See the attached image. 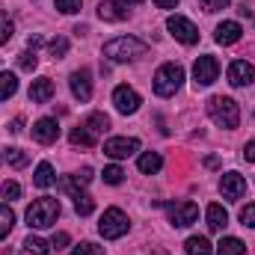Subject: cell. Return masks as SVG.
Wrapping results in <instances>:
<instances>
[{"label": "cell", "mask_w": 255, "mask_h": 255, "mask_svg": "<svg viewBox=\"0 0 255 255\" xmlns=\"http://www.w3.org/2000/svg\"><path fill=\"white\" fill-rule=\"evenodd\" d=\"M208 116L214 119V125L232 130V128H238V122H241V107H238V101L229 98V95H214V98L208 101Z\"/></svg>", "instance_id": "obj_1"}, {"label": "cell", "mask_w": 255, "mask_h": 255, "mask_svg": "<svg viewBox=\"0 0 255 255\" xmlns=\"http://www.w3.org/2000/svg\"><path fill=\"white\" fill-rule=\"evenodd\" d=\"M145 51H148V45L139 42V39H133V36H119V39H110V42L104 45V57L113 60V63L136 60V57H142Z\"/></svg>", "instance_id": "obj_2"}, {"label": "cell", "mask_w": 255, "mask_h": 255, "mask_svg": "<svg viewBox=\"0 0 255 255\" xmlns=\"http://www.w3.org/2000/svg\"><path fill=\"white\" fill-rule=\"evenodd\" d=\"M57 217H60V202L51 196H42L27 208V226L30 229H51L57 223Z\"/></svg>", "instance_id": "obj_3"}, {"label": "cell", "mask_w": 255, "mask_h": 255, "mask_svg": "<svg viewBox=\"0 0 255 255\" xmlns=\"http://www.w3.org/2000/svg\"><path fill=\"white\" fill-rule=\"evenodd\" d=\"M181 83H184V68L178 63H163L154 71V92H157L160 98L175 95V92L181 89Z\"/></svg>", "instance_id": "obj_4"}, {"label": "cell", "mask_w": 255, "mask_h": 255, "mask_svg": "<svg viewBox=\"0 0 255 255\" xmlns=\"http://www.w3.org/2000/svg\"><path fill=\"white\" fill-rule=\"evenodd\" d=\"M128 226H130V223H128V217L119 208H107L104 217H101V223H98V232H101L104 241H116V238L128 235Z\"/></svg>", "instance_id": "obj_5"}, {"label": "cell", "mask_w": 255, "mask_h": 255, "mask_svg": "<svg viewBox=\"0 0 255 255\" xmlns=\"http://www.w3.org/2000/svg\"><path fill=\"white\" fill-rule=\"evenodd\" d=\"M166 214H169V223L175 229H184V226H193L199 220V208L193 202H175V205H166Z\"/></svg>", "instance_id": "obj_6"}, {"label": "cell", "mask_w": 255, "mask_h": 255, "mask_svg": "<svg viewBox=\"0 0 255 255\" xmlns=\"http://www.w3.org/2000/svg\"><path fill=\"white\" fill-rule=\"evenodd\" d=\"M166 30H169L181 45H193V42H199V30H196V24L187 21V18H181V15H172V18L166 21Z\"/></svg>", "instance_id": "obj_7"}, {"label": "cell", "mask_w": 255, "mask_h": 255, "mask_svg": "<svg viewBox=\"0 0 255 255\" xmlns=\"http://www.w3.org/2000/svg\"><path fill=\"white\" fill-rule=\"evenodd\" d=\"M133 151H139V139H133V136H113V139L104 142V154L113 157V160L130 157Z\"/></svg>", "instance_id": "obj_8"}, {"label": "cell", "mask_w": 255, "mask_h": 255, "mask_svg": "<svg viewBox=\"0 0 255 255\" xmlns=\"http://www.w3.org/2000/svg\"><path fill=\"white\" fill-rule=\"evenodd\" d=\"M220 77V63L214 57H199L196 65H193V80L196 86H211L214 80Z\"/></svg>", "instance_id": "obj_9"}, {"label": "cell", "mask_w": 255, "mask_h": 255, "mask_svg": "<svg viewBox=\"0 0 255 255\" xmlns=\"http://www.w3.org/2000/svg\"><path fill=\"white\" fill-rule=\"evenodd\" d=\"M113 104H116V110H119V113L130 116V113H136V110H139L142 98H139V95H136V89H130V86H116V89H113Z\"/></svg>", "instance_id": "obj_10"}, {"label": "cell", "mask_w": 255, "mask_h": 255, "mask_svg": "<svg viewBox=\"0 0 255 255\" xmlns=\"http://www.w3.org/2000/svg\"><path fill=\"white\" fill-rule=\"evenodd\" d=\"M220 190H223L226 199L238 202V199H244V196H247V178H244V175H238V172H226V175H223V181H220Z\"/></svg>", "instance_id": "obj_11"}, {"label": "cell", "mask_w": 255, "mask_h": 255, "mask_svg": "<svg viewBox=\"0 0 255 255\" xmlns=\"http://www.w3.org/2000/svg\"><path fill=\"white\" fill-rule=\"evenodd\" d=\"M253 80H255L253 63H247V60H235V63L229 65V83H232V86H250Z\"/></svg>", "instance_id": "obj_12"}, {"label": "cell", "mask_w": 255, "mask_h": 255, "mask_svg": "<svg viewBox=\"0 0 255 255\" xmlns=\"http://www.w3.org/2000/svg\"><path fill=\"white\" fill-rule=\"evenodd\" d=\"M68 86H71V95H74L77 101H89V98H92V80H89V71H86V68L74 71L71 80H68Z\"/></svg>", "instance_id": "obj_13"}, {"label": "cell", "mask_w": 255, "mask_h": 255, "mask_svg": "<svg viewBox=\"0 0 255 255\" xmlns=\"http://www.w3.org/2000/svg\"><path fill=\"white\" fill-rule=\"evenodd\" d=\"M98 15H101V21L119 24V21L128 18V6L122 3V0H104V3H98Z\"/></svg>", "instance_id": "obj_14"}, {"label": "cell", "mask_w": 255, "mask_h": 255, "mask_svg": "<svg viewBox=\"0 0 255 255\" xmlns=\"http://www.w3.org/2000/svg\"><path fill=\"white\" fill-rule=\"evenodd\" d=\"M60 136V125H57V119H39L36 125H33V139L36 142H54Z\"/></svg>", "instance_id": "obj_15"}, {"label": "cell", "mask_w": 255, "mask_h": 255, "mask_svg": "<svg viewBox=\"0 0 255 255\" xmlns=\"http://www.w3.org/2000/svg\"><path fill=\"white\" fill-rule=\"evenodd\" d=\"M241 36H244V27L238 21H223L217 27V33H214V39L220 45H235V42H241Z\"/></svg>", "instance_id": "obj_16"}, {"label": "cell", "mask_w": 255, "mask_h": 255, "mask_svg": "<svg viewBox=\"0 0 255 255\" xmlns=\"http://www.w3.org/2000/svg\"><path fill=\"white\" fill-rule=\"evenodd\" d=\"M51 98H54V80H51V77L33 80V86H30V101H33V104H45V101H51Z\"/></svg>", "instance_id": "obj_17"}, {"label": "cell", "mask_w": 255, "mask_h": 255, "mask_svg": "<svg viewBox=\"0 0 255 255\" xmlns=\"http://www.w3.org/2000/svg\"><path fill=\"white\" fill-rule=\"evenodd\" d=\"M89 181H92V169H80L77 175H68V178H63V181H60V187H63L68 196H77V193H80V187H86Z\"/></svg>", "instance_id": "obj_18"}, {"label": "cell", "mask_w": 255, "mask_h": 255, "mask_svg": "<svg viewBox=\"0 0 255 255\" xmlns=\"http://www.w3.org/2000/svg\"><path fill=\"white\" fill-rule=\"evenodd\" d=\"M205 217H208V229L211 232H223L226 226H229V214H226V208L223 205H208V211H205Z\"/></svg>", "instance_id": "obj_19"}, {"label": "cell", "mask_w": 255, "mask_h": 255, "mask_svg": "<svg viewBox=\"0 0 255 255\" xmlns=\"http://www.w3.org/2000/svg\"><path fill=\"white\" fill-rule=\"evenodd\" d=\"M217 255H247V244L241 238H223L217 244Z\"/></svg>", "instance_id": "obj_20"}, {"label": "cell", "mask_w": 255, "mask_h": 255, "mask_svg": "<svg viewBox=\"0 0 255 255\" xmlns=\"http://www.w3.org/2000/svg\"><path fill=\"white\" fill-rule=\"evenodd\" d=\"M136 166H139L142 175H154V172L163 166V160H160L157 151H145V154H139V163H136Z\"/></svg>", "instance_id": "obj_21"}, {"label": "cell", "mask_w": 255, "mask_h": 255, "mask_svg": "<svg viewBox=\"0 0 255 255\" xmlns=\"http://www.w3.org/2000/svg\"><path fill=\"white\" fill-rule=\"evenodd\" d=\"M21 255H51V247L42 241V238H36V235H30L24 244H21Z\"/></svg>", "instance_id": "obj_22"}, {"label": "cell", "mask_w": 255, "mask_h": 255, "mask_svg": "<svg viewBox=\"0 0 255 255\" xmlns=\"http://www.w3.org/2000/svg\"><path fill=\"white\" fill-rule=\"evenodd\" d=\"M184 250H187V255H211V253H214V250H211V241H208V238H202V235L187 238Z\"/></svg>", "instance_id": "obj_23"}, {"label": "cell", "mask_w": 255, "mask_h": 255, "mask_svg": "<svg viewBox=\"0 0 255 255\" xmlns=\"http://www.w3.org/2000/svg\"><path fill=\"white\" fill-rule=\"evenodd\" d=\"M15 92H18V77L12 71H0V101L12 98Z\"/></svg>", "instance_id": "obj_24"}, {"label": "cell", "mask_w": 255, "mask_h": 255, "mask_svg": "<svg viewBox=\"0 0 255 255\" xmlns=\"http://www.w3.org/2000/svg\"><path fill=\"white\" fill-rule=\"evenodd\" d=\"M68 139H71V145H83V148H89V145H95V139H98V136L83 125V128H74V130L68 133Z\"/></svg>", "instance_id": "obj_25"}, {"label": "cell", "mask_w": 255, "mask_h": 255, "mask_svg": "<svg viewBox=\"0 0 255 255\" xmlns=\"http://www.w3.org/2000/svg\"><path fill=\"white\" fill-rule=\"evenodd\" d=\"M33 181H36V187H51V184L57 181V175H54V166H51V163H39V166H36V175H33Z\"/></svg>", "instance_id": "obj_26"}, {"label": "cell", "mask_w": 255, "mask_h": 255, "mask_svg": "<svg viewBox=\"0 0 255 255\" xmlns=\"http://www.w3.org/2000/svg\"><path fill=\"white\" fill-rule=\"evenodd\" d=\"M12 226H15V214H12V208H9V205H0V241L12 232Z\"/></svg>", "instance_id": "obj_27"}, {"label": "cell", "mask_w": 255, "mask_h": 255, "mask_svg": "<svg viewBox=\"0 0 255 255\" xmlns=\"http://www.w3.org/2000/svg\"><path fill=\"white\" fill-rule=\"evenodd\" d=\"M74 211H77L80 217H89V214L95 211V202H92V196H86V193H77V196H74Z\"/></svg>", "instance_id": "obj_28"}, {"label": "cell", "mask_w": 255, "mask_h": 255, "mask_svg": "<svg viewBox=\"0 0 255 255\" xmlns=\"http://www.w3.org/2000/svg\"><path fill=\"white\" fill-rule=\"evenodd\" d=\"M86 128H89V130H92V133L98 136V133H104V130L110 128V119H107L104 113H92V116L86 119Z\"/></svg>", "instance_id": "obj_29"}, {"label": "cell", "mask_w": 255, "mask_h": 255, "mask_svg": "<svg viewBox=\"0 0 255 255\" xmlns=\"http://www.w3.org/2000/svg\"><path fill=\"white\" fill-rule=\"evenodd\" d=\"M48 51H51V57H54V60H63L65 54H68V39H65V36L51 39V42H48Z\"/></svg>", "instance_id": "obj_30"}, {"label": "cell", "mask_w": 255, "mask_h": 255, "mask_svg": "<svg viewBox=\"0 0 255 255\" xmlns=\"http://www.w3.org/2000/svg\"><path fill=\"white\" fill-rule=\"evenodd\" d=\"M12 33H15V24H12V18H9L6 12H0V45H6V42L12 39Z\"/></svg>", "instance_id": "obj_31"}, {"label": "cell", "mask_w": 255, "mask_h": 255, "mask_svg": "<svg viewBox=\"0 0 255 255\" xmlns=\"http://www.w3.org/2000/svg\"><path fill=\"white\" fill-rule=\"evenodd\" d=\"M6 163H9L12 169H21V166H27V154H24L21 148H9V151H6Z\"/></svg>", "instance_id": "obj_32"}, {"label": "cell", "mask_w": 255, "mask_h": 255, "mask_svg": "<svg viewBox=\"0 0 255 255\" xmlns=\"http://www.w3.org/2000/svg\"><path fill=\"white\" fill-rule=\"evenodd\" d=\"M18 65H21L24 71H33V68L39 65V60H36V51H21V54H18Z\"/></svg>", "instance_id": "obj_33"}, {"label": "cell", "mask_w": 255, "mask_h": 255, "mask_svg": "<svg viewBox=\"0 0 255 255\" xmlns=\"http://www.w3.org/2000/svg\"><path fill=\"white\" fill-rule=\"evenodd\" d=\"M71 255H101V247H95L92 241H83L71 250Z\"/></svg>", "instance_id": "obj_34"}, {"label": "cell", "mask_w": 255, "mask_h": 255, "mask_svg": "<svg viewBox=\"0 0 255 255\" xmlns=\"http://www.w3.org/2000/svg\"><path fill=\"white\" fill-rule=\"evenodd\" d=\"M122 178H125V172H122L119 166H107V169H104V181H107V184H122Z\"/></svg>", "instance_id": "obj_35"}, {"label": "cell", "mask_w": 255, "mask_h": 255, "mask_svg": "<svg viewBox=\"0 0 255 255\" xmlns=\"http://www.w3.org/2000/svg\"><path fill=\"white\" fill-rule=\"evenodd\" d=\"M57 9L63 15H74V12H80V0H57Z\"/></svg>", "instance_id": "obj_36"}, {"label": "cell", "mask_w": 255, "mask_h": 255, "mask_svg": "<svg viewBox=\"0 0 255 255\" xmlns=\"http://www.w3.org/2000/svg\"><path fill=\"white\" fill-rule=\"evenodd\" d=\"M0 190H3V199H9V202H12V199H18V196H21V184H18V181H6Z\"/></svg>", "instance_id": "obj_37"}, {"label": "cell", "mask_w": 255, "mask_h": 255, "mask_svg": "<svg viewBox=\"0 0 255 255\" xmlns=\"http://www.w3.org/2000/svg\"><path fill=\"white\" fill-rule=\"evenodd\" d=\"M241 223H244V226H250V229H255V205L241 208Z\"/></svg>", "instance_id": "obj_38"}, {"label": "cell", "mask_w": 255, "mask_h": 255, "mask_svg": "<svg viewBox=\"0 0 255 255\" xmlns=\"http://www.w3.org/2000/svg\"><path fill=\"white\" fill-rule=\"evenodd\" d=\"M232 0H202V9L205 12H220V9H226Z\"/></svg>", "instance_id": "obj_39"}, {"label": "cell", "mask_w": 255, "mask_h": 255, "mask_svg": "<svg viewBox=\"0 0 255 255\" xmlns=\"http://www.w3.org/2000/svg\"><path fill=\"white\" fill-rule=\"evenodd\" d=\"M51 247H54V250H65V247H68V235H65V232H57V235L51 238Z\"/></svg>", "instance_id": "obj_40"}, {"label": "cell", "mask_w": 255, "mask_h": 255, "mask_svg": "<svg viewBox=\"0 0 255 255\" xmlns=\"http://www.w3.org/2000/svg\"><path fill=\"white\" fill-rule=\"evenodd\" d=\"M244 157H247L250 163H255V139H253V142H247V145H244Z\"/></svg>", "instance_id": "obj_41"}, {"label": "cell", "mask_w": 255, "mask_h": 255, "mask_svg": "<svg viewBox=\"0 0 255 255\" xmlns=\"http://www.w3.org/2000/svg\"><path fill=\"white\" fill-rule=\"evenodd\" d=\"M154 3H157L160 9H175V6H178V0H154Z\"/></svg>", "instance_id": "obj_42"}, {"label": "cell", "mask_w": 255, "mask_h": 255, "mask_svg": "<svg viewBox=\"0 0 255 255\" xmlns=\"http://www.w3.org/2000/svg\"><path fill=\"white\" fill-rule=\"evenodd\" d=\"M39 45H42V39H39V36H30V42H27V48H30V51H36Z\"/></svg>", "instance_id": "obj_43"}, {"label": "cell", "mask_w": 255, "mask_h": 255, "mask_svg": "<svg viewBox=\"0 0 255 255\" xmlns=\"http://www.w3.org/2000/svg\"><path fill=\"white\" fill-rule=\"evenodd\" d=\"M21 125H24V119H15V122H12V128H9V130H12V133H18V130H21Z\"/></svg>", "instance_id": "obj_44"}, {"label": "cell", "mask_w": 255, "mask_h": 255, "mask_svg": "<svg viewBox=\"0 0 255 255\" xmlns=\"http://www.w3.org/2000/svg\"><path fill=\"white\" fill-rule=\"evenodd\" d=\"M122 3H125V6H128V3H142V0H122Z\"/></svg>", "instance_id": "obj_45"}]
</instances>
